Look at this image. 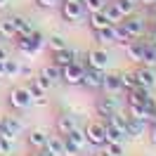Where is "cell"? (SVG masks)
Listing matches in <instances>:
<instances>
[{
  "mask_svg": "<svg viewBox=\"0 0 156 156\" xmlns=\"http://www.w3.org/2000/svg\"><path fill=\"white\" fill-rule=\"evenodd\" d=\"M104 128H107V142H123V140L128 137L126 130H123V128H118V126H114L111 121H107Z\"/></svg>",
  "mask_w": 156,
  "mask_h": 156,
  "instance_id": "obj_17",
  "label": "cell"
},
{
  "mask_svg": "<svg viewBox=\"0 0 156 156\" xmlns=\"http://www.w3.org/2000/svg\"><path fill=\"white\" fill-rule=\"evenodd\" d=\"M140 5H154V0H140Z\"/></svg>",
  "mask_w": 156,
  "mask_h": 156,
  "instance_id": "obj_45",
  "label": "cell"
},
{
  "mask_svg": "<svg viewBox=\"0 0 156 156\" xmlns=\"http://www.w3.org/2000/svg\"><path fill=\"white\" fill-rule=\"evenodd\" d=\"M36 80H38L40 85H43V90H50V88H52V85H55V83H52L50 78H45V76H43V73H38V76H36Z\"/></svg>",
  "mask_w": 156,
  "mask_h": 156,
  "instance_id": "obj_38",
  "label": "cell"
},
{
  "mask_svg": "<svg viewBox=\"0 0 156 156\" xmlns=\"http://www.w3.org/2000/svg\"><path fill=\"white\" fill-rule=\"evenodd\" d=\"M14 19V26H17V33L19 36H31L33 31H36V26L31 24V19H26V17H12Z\"/></svg>",
  "mask_w": 156,
  "mask_h": 156,
  "instance_id": "obj_21",
  "label": "cell"
},
{
  "mask_svg": "<svg viewBox=\"0 0 156 156\" xmlns=\"http://www.w3.org/2000/svg\"><path fill=\"white\" fill-rule=\"evenodd\" d=\"M121 24H123V26H126V29L133 33V38L144 33V21H142V19H137V17H133V14H130V17H126V19L121 21Z\"/></svg>",
  "mask_w": 156,
  "mask_h": 156,
  "instance_id": "obj_16",
  "label": "cell"
},
{
  "mask_svg": "<svg viewBox=\"0 0 156 156\" xmlns=\"http://www.w3.org/2000/svg\"><path fill=\"white\" fill-rule=\"evenodd\" d=\"M0 33H2L5 38H17V36H19L12 17H7V19H0Z\"/></svg>",
  "mask_w": 156,
  "mask_h": 156,
  "instance_id": "obj_23",
  "label": "cell"
},
{
  "mask_svg": "<svg viewBox=\"0 0 156 156\" xmlns=\"http://www.w3.org/2000/svg\"><path fill=\"white\" fill-rule=\"evenodd\" d=\"M5 5H7V0H0V7H5Z\"/></svg>",
  "mask_w": 156,
  "mask_h": 156,
  "instance_id": "obj_48",
  "label": "cell"
},
{
  "mask_svg": "<svg viewBox=\"0 0 156 156\" xmlns=\"http://www.w3.org/2000/svg\"><path fill=\"white\" fill-rule=\"evenodd\" d=\"M5 121V140H17V135H21V123L14 116H2Z\"/></svg>",
  "mask_w": 156,
  "mask_h": 156,
  "instance_id": "obj_13",
  "label": "cell"
},
{
  "mask_svg": "<svg viewBox=\"0 0 156 156\" xmlns=\"http://www.w3.org/2000/svg\"><path fill=\"white\" fill-rule=\"evenodd\" d=\"M116 7L121 10L123 17H130V14H135V10H137V5L130 2V0H116Z\"/></svg>",
  "mask_w": 156,
  "mask_h": 156,
  "instance_id": "obj_31",
  "label": "cell"
},
{
  "mask_svg": "<svg viewBox=\"0 0 156 156\" xmlns=\"http://www.w3.org/2000/svg\"><path fill=\"white\" fill-rule=\"evenodd\" d=\"M114 29H116V43L118 45H128V43L133 40V33H130L123 24H114Z\"/></svg>",
  "mask_w": 156,
  "mask_h": 156,
  "instance_id": "obj_25",
  "label": "cell"
},
{
  "mask_svg": "<svg viewBox=\"0 0 156 156\" xmlns=\"http://www.w3.org/2000/svg\"><path fill=\"white\" fill-rule=\"evenodd\" d=\"M107 5V0H83V7L88 12H102Z\"/></svg>",
  "mask_w": 156,
  "mask_h": 156,
  "instance_id": "obj_33",
  "label": "cell"
},
{
  "mask_svg": "<svg viewBox=\"0 0 156 156\" xmlns=\"http://www.w3.org/2000/svg\"><path fill=\"white\" fill-rule=\"evenodd\" d=\"M90 26H92V31H99L104 26H114V24L109 21V17L102 10V12H90Z\"/></svg>",
  "mask_w": 156,
  "mask_h": 156,
  "instance_id": "obj_18",
  "label": "cell"
},
{
  "mask_svg": "<svg viewBox=\"0 0 156 156\" xmlns=\"http://www.w3.org/2000/svg\"><path fill=\"white\" fill-rule=\"evenodd\" d=\"M121 85H123V90H128V92H130V90L137 85L135 73H123V76H121Z\"/></svg>",
  "mask_w": 156,
  "mask_h": 156,
  "instance_id": "obj_35",
  "label": "cell"
},
{
  "mask_svg": "<svg viewBox=\"0 0 156 156\" xmlns=\"http://www.w3.org/2000/svg\"><path fill=\"white\" fill-rule=\"evenodd\" d=\"M36 5L38 7H57V5H62V0H36Z\"/></svg>",
  "mask_w": 156,
  "mask_h": 156,
  "instance_id": "obj_39",
  "label": "cell"
},
{
  "mask_svg": "<svg viewBox=\"0 0 156 156\" xmlns=\"http://www.w3.org/2000/svg\"><path fill=\"white\" fill-rule=\"evenodd\" d=\"M107 64H109V55H107V50L95 48V50H90V52H88V66L107 69Z\"/></svg>",
  "mask_w": 156,
  "mask_h": 156,
  "instance_id": "obj_12",
  "label": "cell"
},
{
  "mask_svg": "<svg viewBox=\"0 0 156 156\" xmlns=\"http://www.w3.org/2000/svg\"><path fill=\"white\" fill-rule=\"evenodd\" d=\"M102 151L109 156H123V142H104Z\"/></svg>",
  "mask_w": 156,
  "mask_h": 156,
  "instance_id": "obj_30",
  "label": "cell"
},
{
  "mask_svg": "<svg viewBox=\"0 0 156 156\" xmlns=\"http://www.w3.org/2000/svg\"><path fill=\"white\" fill-rule=\"evenodd\" d=\"M33 156H55V154L50 151L48 147H40V149H38V151H36V154H33Z\"/></svg>",
  "mask_w": 156,
  "mask_h": 156,
  "instance_id": "obj_40",
  "label": "cell"
},
{
  "mask_svg": "<svg viewBox=\"0 0 156 156\" xmlns=\"http://www.w3.org/2000/svg\"><path fill=\"white\" fill-rule=\"evenodd\" d=\"M144 66H154L156 69V48L147 40V48H144V59H142Z\"/></svg>",
  "mask_w": 156,
  "mask_h": 156,
  "instance_id": "obj_27",
  "label": "cell"
},
{
  "mask_svg": "<svg viewBox=\"0 0 156 156\" xmlns=\"http://www.w3.org/2000/svg\"><path fill=\"white\" fill-rule=\"evenodd\" d=\"M83 12H85V7L80 0H62V17L66 21H80Z\"/></svg>",
  "mask_w": 156,
  "mask_h": 156,
  "instance_id": "obj_2",
  "label": "cell"
},
{
  "mask_svg": "<svg viewBox=\"0 0 156 156\" xmlns=\"http://www.w3.org/2000/svg\"><path fill=\"white\" fill-rule=\"evenodd\" d=\"M45 147H48L55 156H64V140H62V135H48Z\"/></svg>",
  "mask_w": 156,
  "mask_h": 156,
  "instance_id": "obj_20",
  "label": "cell"
},
{
  "mask_svg": "<svg viewBox=\"0 0 156 156\" xmlns=\"http://www.w3.org/2000/svg\"><path fill=\"white\" fill-rule=\"evenodd\" d=\"M97 156H109V154H104V151H102V154H97Z\"/></svg>",
  "mask_w": 156,
  "mask_h": 156,
  "instance_id": "obj_50",
  "label": "cell"
},
{
  "mask_svg": "<svg viewBox=\"0 0 156 156\" xmlns=\"http://www.w3.org/2000/svg\"><path fill=\"white\" fill-rule=\"evenodd\" d=\"M97 111H99V116L111 118L118 111V99H116V95H107V97H102V99H99V104H97Z\"/></svg>",
  "mask_w": 156,
  "mask_h": 156,
  "instance_id": "obj_9",
  "label": "cell"
},
{
  "mask_svg": "<svg viewBox=\"0 0 156 156\" xmlns=\"http://www.w3.org/2000/svg\"><path fill=\"white\" fill-rule=\"evenodd\" d=\"M7 59V52H5V45H0V62H5Z\"/></svg>",
  "mask_w": 156,
  "mask_h": 156,
  "instance_id": "obj_44",
  "label": "cell"
},
{
  "mask_svg": "<svg viewBox=\"0 0 156 156\" xmlns=\"http://www.w3.org/2000/svg\"><path fill=\"white\" fill-rule=\"evenodd\" d=\"M19 76H26V78H29V76H33V69H31V66H24V64H21Z\"/></svg>",
  "mask_w": 156,
  "mask_h": 156,
  "instance_id": "obj_42",
  "label": "cell"
},
{
  "mask_svg": "<svg viewBox=\"0 0 156 156\" xmlns=\"http://www.w3.org/2000/svg\"><path fill=\"white\" fill-rule=\"evenodd\" d=\"M48 45L52 48V52H55V50H64V48H69V45H66V38H64V36H59V33L50 36V38H48Z\"/></svg>",
  "mask_w": 156,
  "mask_h": 156,
  "instance_id": "obj_32",
  "label": "cell"
},
{
  "mask_svg": "<svg viewBox=\"0 0 156 156\" xmlns=\"http://www.w3.org/2000/svg\"><path fill=\"white\" fill-rule=\"evenodd\" d=\"M104 69H95V66H85L83 71V85H88V88H102V83H104Z\"/></svg>",
  "mask_w": 156,
  "mask_h": 156,
  "instance_id": "obj_6",
  "label": "cell"
},
{
  "mask_svg": "<svg viewBox=\"0 0 156 156\" xmlns=\"http://www.w3.org/2000/svg\"><path fill=\"white\" fill-rule=\"evenodd\" d=\"M135 78L140 85H144V88H156V69L154 66H144V64H140V69L135 71Z\"/></svg>",
  "mask_w": 156,
  "mask_h": 156,
  "instance_id": "obj_7",
  "label": "cell"
},
{
  "mask_svg": "<svg viewBox=\"0 0 156 156\" xmlns=\"http://www.w3.org/2000/svg\"><path fill=\"white\" fill-rule=\"evenodd\" d=\"M45 78H50L52 83H57V80H62V69L57 66V64H48V66H43V71H40Z\"/></svg>",
  "mask_w": 156,
  "mask_h": 156,
  "instance_id": "obj_26",
  "label": "cell"
},
{
  "mask_svg": "<svg viewBox=\"0 0 156 156\" xmlns=\"http://www.w3.org/2000/svg\"><path fill=\"white\" fill-rule=\"evenodd\" d=\"M43 33L33 31L31 36H17V48L24 52V55H36L40 48H43Z\"/></svg>",
  "mask_w": 156,
  "mask_h": 156,
  "instance_id": "obj_1",
  "label": "cell"
},
{
  "mask_svg": "<svg viewBox=\"0 0 156 156\" xmlns=\"http://www.w3.org/2000/svg\"><path fill=\"white\" fill-rule=\"evenodd\" d=\"M130 2H135V5H140V0H130Z\"/></svg>",
  "mask_w": 156,
  "mask_h": 156,
  "instance_id": "obj_49",
  "label": "cell"
},
{
  "mask_svg": "<svg viewBox=\"0 0 156 156\" xmlns=\"http://www.w3.org/2000/svg\"><path fill=\"white\" fill-rule=\"evenodd\" d=\"M33 104H38V107H45V104H48V97H45V95H40V97H33Z\"/></svg>",
  "mask_w": 156,
  "mask_h": 156,
  "instance_id": "obj_41",
  "label": "cell"
},
{
  "mask_svg": "<svg viewBox=\"0 0 156 156\" xmlns=\"http://www.w3.org/2000/svg\"><path fill=\"white\" fill-rule=\"evenodd\" d=\"M19 71H21V64L17 62V59H5V76H10V78H17L19 76Z\"/></svg>",
  "mask_w": 156,
  "mask_h": 156,
  "instance_id": "obj_28",
  "label": "cell"
},
{
  "mask_svg": "<svg viewBox=\"0 0 156 156\" xmlns=\"http://www.w3.org/2000/svg\"><path fill=\"white\" fill-rule=\"evenodd\" d=\"M76 128H78V118L73 116V114H64V116H59V121H57L59 135H69V133L76 130Z\"/></svg>",
  "mask_w": 156,
  "mask_h": 156,
  "instance_id": "obj_14",
  "label": "cell"
},
{
  "mask_svg": "<svg viewBox=\"0 0 156 156\" xmlns=\"http://www.w3.org/2000/svg\"><path fill=\"white\" fill-rule=\"evenodd\" d=\"M45 142H48V133H45V130L36 128V130H31V133H29V144L31 147L40 149V147H45Z\"/></svg>",
  "mask_w": 156,
  "mask_h": 156,
  "instance_id": "obj_22",
  "label": "cell"
},
{
  "mask_svg": "<svg viewBox=\"0 0 156 156\" xmlns=\"http://www.w3.org/2000/svg\"><path fill=\"white\" fill-rule=\"evenodd\" d=\"M151 43H154V45H156V29L151 31Z\"/></svg>",
  "mask_w": 156,
  "mask_h": 156,
  "instance_id": "obj_46",
  "label": "cell"
},
{
  "mask_svg": "<svg viewBox=\"0 0 156 156\" xmlns=\"http://www.w3.org/2000/svg\"><path fill=\"white\" fill-rule=\"evenodd\" d=\"M147 121H142V118L137 116H128V123H126V135L128 137H142L147 133Z\"/></svg>",
  "mask_w": 156,
  "mask_h": 156,
  "instance_id": "obj_10",
  "label": "cell"
},
{
  "mask_svg": "<svg viewBox=\"0 0 156 156\" xmlns=\"http://www.w3.org/2000/svg\"><path fill=\"white\" fill-rule=\"evenodd\" d=\"M62 140H64V156H78V154H80V147H78L71 137L62 135Z\"/></svg>",
  "mask_w": 156,
  "mask_h": 156,
  "instance_id": "obj_29",
  "label": "cell"
},
{
  "mask_svg": "<svg viewBox=\"0 0 156 156\" xmlns=\"http://www.w3.org/2000/svg\"><path fill=\"white\" fill-rule=\"evenodd\" d=\"M10 104L14 109H26L33 104V95L29 92V88H14L10 92Z\"/></svg>",
  "mask_w": 156,
  "mask_h": 156,
  "instance_id": "obj_5",
  "label": "cell"
},
{
  "mask_svg": "<svg viewBox=\"0 0 156 156\" xmlns=\"http://www.w3.org/2000/svg\"><path fill=\"white\" fill-rule=\"evenodd\" d=\"M144 48H147V40H130L126 45V55L130 62H135V64H142V59H144Z\"/></svg>",
  "mask_w": 156,
  "mask_h": 156,
  "instance_id": "obj_8",
  "label": "cell"
},
{
  "mask_svg": "<svg viewBox=\"0 0 156 156\" xmlns=\"http://www.w3.org/2000/svg\"><path fill=\"white\" fill-rule=\"evenodd\" d=\"M12 151V140H5V137H0V156H7Z\"/></svg>",
  "mask_w": 156,
  "mask_h": 156,
  "instance_id": "obj_37",
  "label": "cell"
},
{
  "mask_svg": "<svg viewBox=\"0 0 156 156\" xmlns=\"http://www.w3.org/2000/svg\"><path fill=\"white\" fill-rule=\"evenodd\" d=\"M95 40H97V43H104V45L116 43V29H114V26H104V29L95 31Z\"/></svg>",
  "mask_w": 156,
  "mask_h": 156,
  "instance_id": "obj_19",
  "label": "cell"
},
{
  "mask_svg": "<svg viewBox=\"0 0 156 156\" xmlns=\"http://www.w3.org/2000/svg\"><path fill=\"white\" fill-rule=\"evenodd\" d=\"M85 140L95 147H104V142H107V128H104V123H90L85 128Z\"/></svg>",
  "mask_w": 156,
  "mask_h": 156,
  "instance_id": "obj_4",
  "label": "cell"
},
{
  "mask_svg": "<svg viewBox=\"0 0 156 156\" xmlns=\"http://www.w3.org/2000/svg\"><path fill=\"white\" fill-rule=\"evenodd\" d=\"M104 14L109 17V21H111V24H121V21L126 19V17L121 14V10L116 7V2H107V5H104Z\"/></svg>",
  "mask_w": 156,
  "mask_h": 156,
  "instance_id": "obj_24",
  "label": "cell"
},
{
  "mask_svg": "<svg viewBox=\"0 0 156 156\" xmlns=\"http://www.w3.org/2000/svg\"><path fill=\"white\" fill-rule=\"evenodd\" d=\"M149 140H151V144H156V126H151L149 130Z\"/></svg>",
  "mask_w": 156,
  "mask_h": 156,
  "instance_id": "obj_43",
  "label": "cell"
},
{
  "mask_svg": "<svg viewBox=\"0 0 156 156\" xmlns=\"http://www.w3.org/2000/svg\"><path fill=\"white\" fill-rule=\"evenodd\" d=\"M83 71H85V66L76 59L73 64H69V66L62 69V80L69 83V85H78V83L83 80Z\"/></svg>",
  "mask_w": 156,
  "mask_h": 156,
  "instance_id": "obj_3",
  "label": "cell"
},
{
  "mask_svg": "<svg viewBox=\"0 0 156 156\" xmlns=\"http://www.w3.org/2000/svg\"><path fill=\"white\" fill-rule=\"evenodd\" d=\"M73 62H76V50H71V48L55 50V55H52V64H57L59 69L69 66V64H73Z\"/></svg>",
  "mask_w": 156,
  "mask_h": 156,
  "instance_id": "obj_11",
  "label": "cell"
},
{
  "mask_svg": "<svg viewBox=\"0 0 156 156\" xmlns=\"http://www.w3.org/2000/svg\"><path fill=\"white\" fill-rule=\"evenodd\" d=\"M66 137H71V140H73V142H76L78 147H80V149H83V144H85V142H88V140H85V133H80V130H71V133H69Z\"/></svg>",
  "mask_w": 156,
  "mask_h": 156,
  "instance_id": "obj_36",
  "label": "cell"
},
{
  "mask_svg": "<svg viewBox=\"0 0 156 156\" xmlns=\"http://www.w3.org/2000/svg\"><path fill=\"white\" fill-rule=\"evenodd\" d=\"M5 40H7V38H5V36H2V33H0V45H5Z\"/></svg>",
  "mask_w": 156,
  "mask_h": 156,
  "instance_id": "obj_47",
  "label": "cell"
},
{
  "mask_svg": "<svg viewBox=\"0 0 156 156\" xmlns=\"http://www.w3.org/2000/svg\"><path fill=\"white\" fill-rule=\"evenodd\" d=\"M26 88H29V92L33 95V97H40V95H45V90H43V85H40L36 78H29V83H26Z\"/></svg>",
  "mask_w": 156,
  "mask_h": 156,
  "instance_id": "obj_34",
  "label": "cell"
},
{
  "mask_svg": "<svg viewBox=\"0 0 156 156\" xmlns=\"http://www.w3.org/2000/svg\"><path fill=\"white\" fill-rule=\"evenodd\" d=\"M151 45H154V43H151ZM154 48H156V45H154Z\"/></svg>",
  "mask_w": 156,
  "mask_h": 156,
  "instance_id": "obj_51",
  "label": "cell"
},
{
  "mask_svg": "<svg viewBox=\"0 0 156 156\" xmlns=\"http://www.w3.org/2000/svg\"><path fill=\"white\" fill-rule=\"evenodd\" d=\"M107 95H118L121 90H123V85H121V76H104V83H102V88Z\"/></svg>",
  "mask_w": 156,
  "mask_h": 156,
  "instance_id": "obj_15",
  "label": "cell"
}]
</instances>
